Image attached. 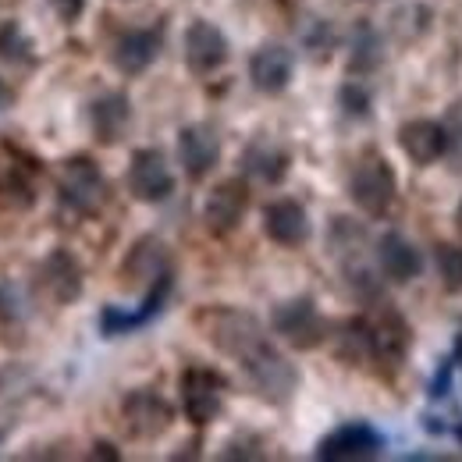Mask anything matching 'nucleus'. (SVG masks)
I'll use <instances>...</instances> for the list:
<instances>
[{
  "label": "nucleus",
  "mask_w": 462,
  "mask_h": 462,
  "mask_svg": "<svg viewBox=\"0 0 462 462\" xmlns=\"http://www.w3.org/2000/svg\"><path fill=\"white\" fill-rule=\"evenodd\" d=\"M445 135H448V153L445 157L452 161V168L462 171V100H456L445 115Z\"/></svg>",
  "instance_id": "7c9ffc66"
},
{
  "label": "nucleus",
  "mask_w": 462,
  "mask_h": 462,
  "mask_svg": "<svg viewBox=\"0 0 462 462\" xmlns=\"http://www.w3.org/2000/svg\"><path fill=\"white\" fill-rule=\"evenodd\" d=\"M374 263H377L381 278L392 282V285H409V282L420 278V271H423L420 249L405 238L402 231H384V235L377 238V245H374Z\"/></svg>",
  "instance_id": "aec40b11"
},
{
  "label": "nucleus",
  "mask_w": 462,
  "mask_h": 462,
  "mask_svg": "<svg viewBox=\"0 0 462 462\" xmlns=\"http://www.w3.org/2000/svg\"><path fill=\"white\" fill-rule=\"evenodd\" d=\"M36 289L54 306H75L86 291V271L71 249H51L36 267Z\"/></svg>",
  "instance_id": "9b49d317"
},
{
  "label": "nucleus",
  "mask_w": 462,
  "mask_h": 462,
  "mask_svg": "<svg viewBox=\"0 0 462 462\" xmlns=\"http://www.w3.org/2000/svg\"><path fill=\"white\" fill-rule=\"evenodd\" d=\"M161 47H164L161 29H125L111 43V64L125 79H135L161 58Z\"/></svg>",
  "instance_id": "412c9836"
},
{
  "label": "nucleus",
  "mask_w": 462,
  "mask_h": 462,
  "mask_svg": "<svg viewBox=\"0 0 462 462\" xmlns=\"http://www.w3.org/2000/svg\"><path fill=\"white\" fill-rule=\"evenodd\" d=\"M168 271H174L171 256H168V245H164L161 238H153V235L139 238V242L132 245L125 267H121V274H125L128 282H139V285H146V289H150L157 278H164Z\"/></svg>",
  "instance_id": "b1692460"
},
{
  "label": "nucleus",
  "mask_w": 462,
  "mask_h": 462,
  "mask_svg": "<svg viewBox=\"0 0 462 462\" xmlns=\"http://www.w3.org/2000/svg\"><path fill=\"white\" fill-rule=\"evenodd\" d=\"M86 117H89V132L100 146H117L132 128V100L121 89H107L89 100Z\"/></svg>",
  "instance_id": "a211bd4d"
},
{
  "label": "nucleus",
  "mask_w": 462,
  "mask_h": 462,
  "mask_svg": "<svg viewBox=\"0 0 462 462\" xmlns=\"http://www.w3.org/2000/svg\"><path fill=\"white\" fill-rule=\"evenodd\" d=\"M125 185L132 192V199L139 203H168L174 196V171L164 157V150L157 146H139L128 161V171H125Z\"/></svg>",
  "instance_id": "6e6552de"
},
{
  "label": "nucleus",
  "mask_w": 462,
  "mask_h": 462,
  "mask_svg": "<svg viewBox=\"0 0 462 462\" xmlns=\"http://www.w3.org/2000/svg\"><path fill=\"white\" fill-rule=\"evenodd\" d=\"M366 335H370V363H377L384 374H399L412 348V328L402 313L388 302L377 306L366 317Z\"/></svg>",
  "instance_id": "423d86ee"
},
{
  "label": "nucleus",
  "mask_w": 462,
  "mask_h": 462,
  "mask_svg": "<svg viewBox=\"0 0 462 462\" xmlns=\"http://www.w3.org/2000/svg\"><path fill=\"white\" fill-rule=\"evenodd\" d=\"M58 199L60 207L75 217H97L107 199H111V185L107 174L100 171V164L86 153H75L68 161H60L58 168Z\"/></svg>",
  "instance_id": "7ed1b4c3"
},
{
  "label": "nucleus",
  "mask_w": 462,
  "mask_h": 462,
  "mask_svg": "<svg viewBox=\"0 0 462 462\" xmlns=\"http://www.w3.org/2000/svg\"><path fill=\"white\" fill-rule=\"evenodd\" d=\"M299 43H302V51L313 60H328L331 51L338 47V32H335V25L328 18H310L299 29Z\"/></svg>",
  "instance_id": "bb28decb"
},
{
  "label": "nucleus",
  "mask_w": 462,
  "mask_h": 462,
  "mask_svg": "<svg viewBox=\"0 0 462 462\" xmlns=\"http://www.w3.org/2000/svg\"><path fill=\"white\" fill-rule=\"evenodd\" d=\"M196 328L221 356L238 363L245 384L253 388V395L260 402L289 405L295 399L299 370L289 356L274 346V338L267 335L260 317H253L249 310H238V306H203L196 313Z\"/></svg>",
  "instance_id": "f257e3e1"
},
{
  "label": "nucleus",
  "mask_w": 462,
  "mask_h": 462,
  "mask_svg": "<svg viewBox=\"0 0 462 462\" xmlns=\"http://www.w3.org/2000/svg\"><path fill=\"white\" fill-rule=\"evenodd\" d=\"M174 150H178V164H181L189 181L210 178L221 164V139L210 125H185L178 132Z\"/></svg>",
  "instance_id": "2eb2a0df"
},
{
  "label": "nucleus",
  "mask_w": 462,
  "mask_h": 462,
  "mask_svg": "<svg viewBox=\"0 0 462 462\" xmlns=\"http://www.w3.org/2000/svg\"><path fill=\"white\" fill-rule=\"evenodd\" d=\"M381 452H384V434L366 420H348L317 441L313 456L320 462H363L377 459Z\"/></svg>",
  "instance_id": "1a4fd4ad"
},
{
  "label": "nucleus",
  "mask_w": 462,
  "mask_h": 462,
  "mask_svg": "<svg viewBox=\"0 0 462 462\" xmlns=\"http://www.w3.org/2000/svg\"><path fill=\"white\" fill-rule=\"evenodd\" d=\"M51 11L60 25H75L86 14V0H51Z\"/></svg>",
  "instance_id": "2f4dec72"
},
{
  "label": "nucleus",
  "mask_w": 462,
  "mask_h": 462,
  "mask_svg": "<svg viewBox=\"0 0 462 462\" xmlns=\"http://www.w3.org/2000/svg\"><path fill=\"white\" fill-rule=\"evenodd\" d=\"M249 210V178H225L207 192L203 203V225L214 238H228L231 231L242 228Z\"/></svg>",
  "instance_id": "ddd939ff"
},
{
  "label": "nucleus",
  "mask_w": 462,
  "mask_h": 462,
  "mask_svg": "<svg viewBox=\"0 0 462 462\" xmlns=\"http://www.w3.org/2000/svg\"><path fill=\"white\" fill-rule=\"evenodd\" d=\"M338 107H342V115L356 117V121H366L370 117V89L356 75L338 86Z\"/></svg>",
  "instance_id": "c756f323"
},
{
  "label": "nucleus",
  "mask_w": 462,
  "mask_h": 462,
  "mask_svg": "<svg viewBox=\"0 0 462 462\" xmlns=\"http://www.w3.org/2000/svg\"><path fill=\"white\" fill-rule=\"evenodd\" d=\"M263 235L274 242V245H285V249H299L310 242L313 235V221L306 214V207L299 199H271L263 207Z\"/></svg>",
  "instance_id": "6ab92c4d"
},
{
  "label": "nucleus",
  "mask_w": 462,
  "mask_h": 462,
  "mask_svg": "<svg viewBox=\"0 0 462 462\" xmlns=\"http://www.w3.org/2000/svg\"><path fill=\"white\" fill-rule=\"evenodd\" d=\"M0 146L7 153V161L0 164V203L11 210H32L36 207V174L43 171V164L11 139H4Z\"/></svg>",
  "instance_id": "f8f14e48"
},
{
  "label": "nucleus",
  "mask_w": 462,
  "mask_h": 462,
  "mask_svg": "<svg viewBox=\"0 0 462 462\" xmlns=\"http://www.w3.org/2000/svg\"><path fill=\"white\" fill-rule=\"evenodd\" d=\"M40 60L36 54V43H32V36L25 32V25L22 22H0V64H7V68H32Z\"/></svg>",
  "instance_id": "393cba45"
},
{
  "label": "nucleus",
  "mask_w": 462,
  "mask_h": 462,
  "mask_svg": "<svg viewBox=\"0 0 462 462\" xmlns=\"http://www.w3.org/2000/svg\"><path fill=\"white\" fill-rule=\"evenodd\" d=\"M238 164H242V174H245L249 181L282 185L291 171V153L282 139H274V135L263 132V135H253V139L245 143Z\"/></svg>",
  "instance_id": "dca6fc26"
},
{
  "label": "nucleus",
  "mask_w": 462,
  "mask_h": 462,
  "mask_svg": "<svg viewBox=\"0 0 462 462\" xmlns=\"http://www.w3.org/2000/svg\"><path fill=\"white\" fill-rule=\"evenodd\" d=\"M335 342V356L346 366H359L370 363V335H366V317H352L338 328V335H331Z\"/></svg>",
  "instance_id": "a878e982"
},
{
  "label": "nucleus",
  "mask_w": 462,
  "mask_h": 462,
  "mask_svg": "<svg viewBox=\"0 0 462 462\" xmlns=\"http://www.w3.org/2000/svg\"><path fill=\"white\" fill-rule=\"evenodd\" d=\"M295 75V54L285 43H260L249 54V82L263 97H282Z\"/></svg>",
  "instance_id": "f3484780"
},
{
  "label": "nucleus",
  "mask_w": 462,
  "mask_h": 462,
  "mask_svg": "<svg viewBox=\"0 0 462 462\" xmlns=\"http://www.w3.org/2000/svg\"><path fill=\"white\" fill-rule=\"evenodd\" d=\"M348 75H359V79H366V75H374L381 64H384V32L377 29V25H370L366 18H359L356 25H352V32H348Z\"/></svg>",
  "instance_id": "5701e85b"
},
{
  "label": "nucleus",
  "mask_w": 462,
  "mask_h": 462,
  "mask_svg": "<svg viewBox=\"0 0 462 462\" xmlns=\"http://www.w3.org/2000/svg\"><path fill=\"white\" fill-rule=\"evenodd\" d=\"M271 331L295 352H313L331 338V324L324 320V313L317 310V302L310 295L282 299L271 310Z\"/></svg>",
  "instance_id": "20e7f679"
},
{
  "label": "nucleus",
  "mask_w": 462,
  "mask_h": 462,
  "mask_svg": "<svg viewBox=\"0 0 462 462\" xmlns=\"http://www.w3.org/2000/svg\"><path fill=\"white\" fill-rule=\"evenodd\" d=\"M171 289H174V271H168L164 278H157V282L146 289L143 302H139L135 310L104 306V310H100V335H104V338H121V335H132V331L146 328L153 317H161L164 302L171 299Z\"/></svg>",
  "instance_id": "4468645a"
},
{
  "label": "nucleus",
  "mask_w": 462,
  "mask_h": 462,
  "mask_svg": "<svg viewBox=\"0 0 462 462\" xmlns=\"http://www.w3.org/2000/svg\"><path fill=\"white\" fill-rule=\"evenodd\" d=\"M181 54H185V68L196 79H210L228 64L231 43L221 25H214L207 18H196V22H189V29L181 36Z\"/></svg>",
  "instance_id": "9d476101"
},
{
  "label": "nucleus",
  "mask_w": 462,
  "mask_h": 462,
  "mask_svg": "<svg viewBox=\"0 0 462 462\" xmlns=\"http://www.w3.org/2000/svg\"><path fill=\"white\" fill-rule=\"evenodd\" d=\"M174 423V405L157 388H132L121 399V427L135 441H157Z\"/></svg>",
  "instance_id": "0eeeda50"
},
{
  "label": "nucleus",
  "mask_w": 462,
  "mask_h": 462,
  "mask_svg": "<svg viewBox=\"0 0 462 462\" xmlns=\"http://www.w3.org/2000/svg\"><path fill=\"white\" fill-rule=\"evenodd\" d=\"M348 199L366 217H388L395 210L399 174H395L392 161L384 153H377V150L359 153V161L352 164V174H348Z\"/></svg>",
  "instance_id": "f03ea898"
},
{
  "label": "nucleus",
  "mask_w": 462,
  "mask_h": 462,
  "mask_svg": "<svg viewBox=\"0 0 462 462\" xmlns=\"http://www.w3.org/2000/svg\"><path fill=\"white\" fill-rule=\"evenodd\" d=\"M427 29H430V7H427V4H405L402 11L392 18V32H395L402 43L420 40Z\"/></svg>",
  "instance_id": "c85d7f7f"
},
{
  "label": "nucleus",
  "mask_w": 462,
  "mask_h": 462,
  "mask_svg": "<svg viewBox=\"0 0 462 462\" xmlns=\"http://www.w3.org/2000/svg\"><path fill=\"white\" fill-rule=\"evenodd\" d=\"M93 459H121V456H117L115 448H111V445H107V441H97V445H93Z\"/></svg>",
  "instance_id": "473e14b6"
},
{
  "label": "nucleus",
  "mask_w": 462,
  "mask_h": 462,
  "mask_svg": "<svg viewBox=\"0 0 462 462\" xmlns=\"http://www.w3.org/2000/svg\"><path fill=\"white\" fill-rule=\"evenodd\" d=\"M399 146L416 168H430L448 153V135L445 121L434 117H412L399 128Z\"/></svg>",
  "instance_id": "4be33fe9"
},
{
  "label": "nucleus",
  "mask_w": 462,
  "mask_h": 462,
  "mask_svg": "<svg viewBox=\"0 0 462 462\" xmlns=\"http://www.w3.org/2000/svg\"><path fill=\"white\" fill-rule=\"evenodd\" d=\"M434 267H438L441 289L448 291V295H459L462 291V245L441 242V245L434 249Z\"/></svg>",
  "instance_id": "cd10ccee"
},
{
  "label": "nucleus",
  "mask_w": 462,
  "mask_h": 462,
  "mask_svg": "<svg viewBox=\"0 0 462 462\" xmlns=\"http://www.w3.org/2000/svg\"><path fill=\"white\" fill-rule=\"evenodd\" d=\"M178 399H181V412L192 427H210L225 412L228 381L214 366H199V363L185 366L178 377Z\"/></svg>",
  "instance_id": "39448f33"
}]
</instances>
